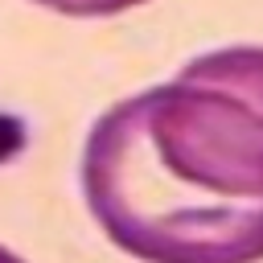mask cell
<instances>
[{"label":"cell","instance_id":"2","mask_svg":"<svg viewBox=\"0 0 263 263\" xmlns=\"http://www.w3.org/2000/svg\"><path fill=\"white\" fill-rule=\"evenodd\" d=\"M41 8H53V12H66V16H115L123 8H136L144 0H33Z\"/></svg>","mask_w":263,"mask_h":263},{"label":"cell","instance_id":"3","mask_svg":"<svg viewBox=\"0 0 263 263\" xmlns=\"http://www.w3.org/2000/svg\"><path fill=\"white\" fill-rule=\"evenodd\" d=\"M0 263H25L16 251H8V247H0Z\"/></svg>","mask_w":263,"mask_h":263},{"label":"cell","instance_id":"1","mask_svg":"<svg viewBox=\"0 0 263 263\" xmlns=\"http://www.w3.org/2000/svg\"><path fill=\"white\" fill-rule=\"evenodd\" d=\"M82 197L140 263H263V45L210 49L103 111Z\"/></svg>","mask_w":263,"mask_h":263}]
</instances>
